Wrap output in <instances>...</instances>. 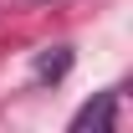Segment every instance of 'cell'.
Returning a JSON list of instances; mask_svg holds the SVG:
<instances>
[{"label": "cell", "instance_id": "2", "mask_svg": "<svg viewBox=\"0 0 133 133\" xmlns=\"http://www.w3.org/2000/svg\"><path fill=\"white\" fill-rule=\"evenodd\" d=\"M66 66H72V46H51L41 62H36V77L41 82H56V77H66Z\"/></svg>", "mask_w": 133, "mask_h": 133}, {"label": "cell", "instance_id": "1", "mask_svg": "<svg viewBox=\"0 0 133 133\" xmlns=\"http://www.w3.org/2000/svg\"><path fill=\"white\" fill-rule=\"evenodd\" d=\"M113 108H118V92H102L97 102H87L82 113L72 118V128L82 133V128H113Z\"/></svg>", "mask_w": 133, "mask_h": 133}]
</instances>
